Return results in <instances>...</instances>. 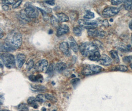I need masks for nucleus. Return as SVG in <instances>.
I'll list each match as a JSON object with an SVG mask.
<instances>
[{"label": "nucleus", "instance_id": "34", "mask_svg": "<svg viewBox=\"0 0 132 111\" xmlns=\"http://www.w3.org/2000/svg\"><path fill=\"white\" fill-rule=\"evenodd\" d=\"M124 1H114V0H112L111 1V3L112 4V5L114 6H117V5H119L121 4H122V3H123Z\"/></svg>", "mask_w": 132, "mask_h": 111}, {"label": "nucleus", "instance_id": "21", "mask_svg": "<svg viewBox=\"0 0 132 111\" xmlns=\"http://www.w3.org/2000/svg\"><path fill=\"white\" fill-rule=\"evenodd\" d=\"M110 55H111L112 59L114 60L116 63H118L119 62L120 60H119V58L118 53L115 50H113L110 51Z\"/></svg>", "mask_w": 132, "mask_h": 111}, {"label": "nucleus", "instance_id": "19", "mask_svg": "<svg viewBox=\"0 0 132 111\" xmlns=\"http://www.w3.org/2000/svg\"><path fill=\"white\" fill-rule=\"evenodd\" d=\"M101 56V54L99 52V50H98L90 55V56L88 57V58L92 61H98Z\"/></svg>", "mask_w": 132, "mask_h": 111}, {"label": "nucleus", "instance_id": "2", "mask_svg": "<svg viewBox=\"0 0 132 111\" xmlns=\"http://www.w3.org/2000/svg\"><path fill=\"white\" fill-rule=\"evenodd\" d=\"M81 54L85 57H89L93 53L98 50V48L91 42H86L82 44L79 47Z\"/></svg>", "mask_w": 132, "mask_h": 111}, {"label": "nucleus", "instance_id": "7", "mask_svg": "<svg viewBox=\"0 0 132 111\" xmlns=\"http://www.w3.org/2000/svg\"><path fill=\"white\" fill-rule=\"evenodd\" d=\"M120 11V8L116 7H108L102 12V14L105 17H111L115 15Z\"/></svg>", "mask_w": 132, "mask_h": 111}, {"label": "nucleus", "instance_id": "39", "mask_svg": "<svg viewBox=\"0 0 132 111\" xmlns=\"http://www.w3.org/2000/svg\"><path fill=\"white\" fill-rule=\"evenodd\" d=\"M45 2L47 4H48L50 5H51V6H54V5H55V2H54V0H53V1H51V0H50V1H46Z\"/></svg>", "mask_w": 132, "mask_h": 111}, {"label": "nucleus", "instance_id": "3", "mask_svg": "<svg viewBox=\"0 0 132 111\" xmlns=\"http://www.w3.org/2000/svg\"><path fill=\"white\" fill-rule=\"evenodd\" d=\"M1 59L7 68L11 69L15 67V59L12 54L8 53H3L1 55Z\"/></svg>", "mask_w": 132, "mask_h": 111}, {"label": "nucleus", "instance_id": "27", "mask_svg": "<svg viewBox=\"0 0 132 111\" xmlns=\"http://www.w3.org/2000/svg\"><path fill=\"white\" fill-rule=\"evenodd\" d=\"M113 70L115 71H122V72H126L127 71H128V69L127 67L125 65H118L115 67Z\"/></svg>", "mask_w": 132, "mask_h": 111}, {"label": "nucleus", "instance_id": "17", "mask_svg": "<svg viewBox=\"0 0 132 111\" xmlns=\"http://www.w3.org/2000/svg\"><path fill=\"white\" fill-rule=\"evenodd\" d=\"M57 16L60 22H67L69 20V18L63 12H60L57 14Z\"/></svg>", "mask_w": 132, "mask_h": 111}, {"label": "nucleus", "instance_id": "41", "mask_svg": "<svg viewBox=\"0 0 132 111\" xmlns=\"http://www.w3.org/2000/svg\"><path fill=\"white\" fill-rule=\"evenodd\" d=\"M129 28L132 31V20L131 21V22H130V23H129Z\"/></svg>", "mask_w": 132, "mask_h": 111}, {"label": "nucleus", "instance_id": "33", "mask_svg": "<svg viewBox=\"0 0 132 111\" xmlns=\"http://www.w3.org/2000/svg\"><path fill=\"white\" fill-rule=\"evenodd\" d=\"M33 66H34V62L32 60L29 61L26 64V68L28 70H30V69H31L33 67Z\"/></svg>", "mask_w": 132, "mask_h": 111}, {"label": "nucleus", "instance_id": "18", "mask_svg": "<svg viewBox=\"0 0 132 111\" xmlns=\"http://www.w3.org/2000/svg\"><path fill=\"white\" fill-rule=\"evenodd\" d=\"M29 79L32 82H42L43 80V78L41 75H31L29 77Z\"/></svg>", "mask_w": 132, "mask_h": 111}, {"label": "nucleus", "instance_id": "14", "mask_svg": "<svg viewBox=\"0 0 132 111\" xmlns=\"http://www.w3.org/2000/svg\"><path fill=\"white\" fill-rule=\"evenodd\" d=\"M15 49L13 48L11 46H10L9 44L5 42L1 45V51L4 52H10L15 50Z\"/></svg>", "mask_w": 132, "mask_h": 111}, {"label": "nucleus", "instance_id": "20", "mask_svg": "<svg viewBox=\"0 0 132 111\" xmlns=\"http://www.w3.org/2000/svg\"><path fill=\"white\" fill-rule=\"evenodd\" d=\"M55 69L59 72H61L64 70L66 68V64L63 62H60L56 65Z\"/></svg>", "mask_w": 132, "mask_h": 111}, {"label": "nucleus", "instance_id": "16", "mask_svg": "<svg viewBox=\"0 0 132 111\" xmlns=\"http://www.w3.org/2000/svg\"><path fill=\"white\" fill-rule=\"evenodd\" d=\"M37 100L36 98L34 97H30L27 100V103L30 106L33 107L35 109H37L38 107V105L37 103Z\"/></svg>", "mask_w": 132, "mask_h": 111}, {"label": "nucleus", "instance_id": "28", "mask_svg": "<svg viewBox=\"0 0 132 111\" xmlns=\"http://www.w3.org/2000/svg\"><path fill=\"white\" fill-rule=\"evenodd\" d=\"M36 100L38 102L40 103H44L46 101V96L45 95H44L43 94H39L36 97Z\"/></svg>", "mask_w": 132, "mask_h": 111}, {"label": "nucleus", "instance_id": "29", "mask_svg": "<svg viewBox=\"0 0 132 111\" xmlns=\"http://www.w3.org/2000/svg\"><path fill=\"white\" fill-rule=\"evenodd\" d=\"M74 34L77 36H80L82 35V29L79 27H74L73 29Z\"/></svg>", "mask_w": 132, "mask_h": 111}, {"label": "nucleus", "instance_id": "30", "mask_svg": "<svg viewBox=\"0 0 132 111\" xmlns=\"http://www.w3.org/2000/svg\"><path fill=\"white\" fill-rule=\"evenodd\" d=\"M46 98V99H48V100L51 101L52 102H55L56 101V99L55 98V97H54V95L50 94H46L45 95Z\"/></svg>", "mask_w": 132, "mask_h": 111}, {"label": "nucleus", "instance_id": "35", "mask_svg": "<svg viewBox=\"0 0 132 111\" xmlns=\"http://www.w3.org/2000/svg\"><path fill=\"white\" fill-rule=\"evenodd\" d=\"M22 2V1H18L16 2H15V3L12 6L13 8H17L20 5V4H21Z\"/></svg>", "mask_w": 132, "mask_h": 111}, {"label": "nucleus", "instance_id": "25", "mask_svg": "<svg viewBox=\"0 0 132 111\" xmlns=\"http://www.w3.org/2000/svg\"><path fill=\"white\" fill-rule=\"evenodd\" d=\"M31 87L37 91H44L46 88L41 85H31Z\"/></svg>", "mask_w": 132, "mask_h": 111}, {"label": "nucleus", "instance_id": "6", "mask_svg": "<svg viewBox=\"0 0 132 111\" xmlns=\"http://www.w3.org/2000/svg\"><path fill=\"white\" fill-rule=\"evenodd\" d=\"M48 61L42 59L39 61L35 65V69L39 72L47 71L48 69Z\"/></svg>", "mask_w": 132, "mask_h": 111}, {"label": "nucleus", "instance_id": "4", "mask_svg": "<svg viewBox=\"0 0 132 111\" xmlns=\"http://www.w3.org/2000/svg\"><path fill=\"white\" fill-rule=\"evenodd\" d=\"M102 70V67L100 66L96 65H88L83 69L82 74L86 76L92 75L98 73Z\"/></svg>", "mask_w": 132, "mask_h": 111}, {"label": "nucleus", "instance_id": "44", "mask_svg": "<svg viewBox=\"0 0 132 111\" xmlns=\"http://www.w3.org/2000/svg\"><path fill=\"white\" fill-rule=\"evenodd\" d=\"M131 41H132V35H131Z\"/></svg>", "mask_w": 132, "mask_h": 111}, {"label": "nucleus", "instance_id": "15", "mask_svg": "<svg viewBox=\"0 0 132 111\" xmlns=\"http://www.w3.org/2000/svg\"><path fill=\"white\" fill-rule=\"evenodd\" d=\"M70 41V46L72 50L75 53H77L79 50V46L76 41L73 38H70L69 39Z\"/></svg>", "mask_w": 132, "mask_h": 111}, {"label": "nucleus", "instance_id": "40", "mask_svg": "<svg viewBox=\"0 0 132 111\" xmlns=\"http://www.w3.org/2000/svg\"><path fill=\"white\" fill-rule=\"evenodd\" d=\"M2 8L5 10V11H7L9 10V6L7 5H3L2 6Z\"/></svg>", "mask_w": 132, "mask_h": 111}, {"label": "nucleus", "instance_id": "8", "mask_svg": "<svg viewBox=\"0 0 132 111\" xmlns=\"http://www.w3.org/2000/svg\"><path fill=\"white\" fill-rule=\"evenodd\" d=\"M24 11L27 15L29 18H36L39 15L38 11L33 6H27L25 8Z\"/></svg>", "mask_w": 132, "mask_h": 111}, {"label": "nucleus", "instance_id": "26", "mask_svg": "<svg viewBox=\"0 0 132 111\" xmlns=\"http://www.w3.org/2000/svg\"><path fill=\"white\" fill-rule=\"evenodd\" d=\"M18 109L19 111H28V106L25 103H21L18 106Z\"/></svg>", "mask_w": 132, "mask_h": 111}, {"label": "nucleus", "instance_id": "23", "mask_svg": "<svg viewBox=\"0 0 132 111\" xmlns=\"http://www.w3.org/2000/svg\"><path fill=\"white\" fill-rule=\"evenodd\" d=\"M124 6L127 11L132 10V1H125L124 2Z\"/></svg>", "mask_w": 132, "mask_h": 111}, {"label": "nucleus", "instance_id": "45", "mask_svg": "<svg viewBox=\"0 0 132 111\" xmlns=\"http://www.w3.org/2000/svg\"><path fill=\"white\" fill-rule=\"evenodd\" d=\"M131 57H132V56H131Z\"/></svg>", "mask_w": 132, "mask_h": 111}, {"label": "nucleus", "instance_id": "42", "mask_svg": "<svg viewBox=\"0 0 132 111\" xmlns=\"http://www.w3.org/2000/svg\"><path fill=\"white\" fill-rule=\"evenodd\" d=\"M130 67L131 68V69H132V63H131V64L130 65Z\"/></svg>", "mask_w": 132, "mask_h": 111}, {"label": "nucleus", "instance_id": "31", "mask_svg": "<svg viewBox=\"0 0 132 111\" xmlns=\"http://www.w3.org/2000/svg\"><path fill=\"white\" fill-rule=\"evenodd\" d=\"M54 71V65L51 64L48 67V69L47 71V73L49 75H51L53 74Z\"/></svg>", "mask_w": 132, "mask_h": 111}, {"label": "nucleus", "instance_id": "12", "mask_svg": "<svg viewBox=\"0 0 132 111\" xmlns=\"http://www.w3.org/2000/svg\"><path fill=\"white\" fill-rule=\"evenodd\" d=\"M60 50L66 56L70 55V52L69 50V45L66 42H62L60 45Z\"/></svg>", "mask_w": 132, "mask_h": 111}, {"label": "nucleus", "instance_id": "13", "mask_svg": "<svg viewBox=\"0 0 132 111\" xmlns=\"http://www.w3.org/2000/svg\"><path fill=\"white\" fill-rule=\"evenodd\" d=\"M26 60V57L23 54H19L16 56V63L19 68L22 67Z\"/></svg>", "mask_w": 132, "mask_h": 111}, {"label": "nucleus", "instance_id": "10", "mask_svg": "<svg viewBox=\"0 0 132 111\" xmlns=\"http://www.w3.org/2000/svg\"><path fill=\"white\" fill-rule=\"evenodd\" d=\"M98 62L104 66H109L112 63V59L110 58L108 56L105 54H102L101 55L100 58Z\"/></svg>", "mask_w": 132, "mask_h": 111}, {"label": "nucleus", "instance_id": "36", "mask_svg": "<svg viewBox=\"0 0 132 111\" xmlns=\"http://www.w3.org/2000/svg\"><path fill=\"white\" fill-rule=\"evenodd\" d=\"M2 3L4 4H6V5H12V4H14V1H3Z\"/></svg>", "mask_w": 132, "mask_h": 111}, {"label": "nucleus", "instance_id": "32", "mask_svg": "<svg viewBox=\"0 0 132 111\" xmlns=\"http://www.w3.org/2000/svg\"><path fill=\"white\" fill-rule=\"evenodd\" d=\"M20 15H21V17L23 19L25 20H30V18H29L27 14H26L25 11H22L21 12H20Z\"/></svg>", "mask_w": 132, "mask_h": 111}, {"label": "nucleus", "instance_id": "37", "mask_svg": "<svg viewBox=\"0 0 132 111\" xmlns=\"http://www.w3.org/2000/svg\"><path fill=\"white\" fill-rule=\"evenodd\" d=\"M132 59V57H130V56H127L125 57L124 58H123V61L125 62V63H129L131 61V59Z\"/></svg>", "mask_w": 132, "mask_h": 111}, {"label": "nucleus", "instance_id": "5", "mask_svg": "<svg viewBox=\"0 0 132 111\" xmlns=\"http://www.w3.org/2000/svg\"><path fill=\"white\" fill-rule=\"evenodd\" d=\"M78 23L82 28L88 29H95L98 26V23L96 20H88L85 19H80Z\"/></svg>", "mask_w": 132, "mask_h": 111}, {"label": "nucleus", "instance_id": "9", "mask_svg": "<svg viewBox=\"0 0 132 111\" xmlns=\"http://www.w3.org/2000/svg\"><path fill=\"white\" fill-rule=\"evenodd\" d=\"M88 33L90 37H104L105 35V33L104 31L102 30H96V29H88Z\"/></svg>", "mask_w": 132, "mask_h": 111}, {"label": "nucleus", "instance_id": "22", "mask_svg": "<svg viewBox=\"0 0 132 111\" xmlns=\"http://www.w3.org/2000/svg\"><path fill=\"white\" fill-rule=\"evenodd\" d=\"M51 22L52 25L55 28L60 27V21L56 18H55L54 15L52 16L51 18Z\"/></svg>", "mask_w": 132, "mask_h": 111}, {"label": "nucleus", "instance_id": "1", "mask_svg": "<svg viewBox=\"0 0 132 111\" xmlns=\"http://www.w3.org/2000/svg\"><path fill=\"white\" fill-rule=\"evenodd\" d=\"M22 41V36L20 33L15 31H13L7 35L5 42L16 49L21 46Z\"/></svg>", "mask_w": 132, "mask_h": 111}, {"label": "nucleus", "instance_id": "11", "mask_svg": "<svg viewBox=\"0 0 132 111\" xmlns=\"http://www.w3.org/2000/svg\"><path fill=\"white\" fill-rule=\"evenodd\" d=\"M69 32V28L66 25H61L58 28L56 35L59 37L68 33Z\"/></svg>", "mask_w": 132, "mask_h": 111}, {"label": "nucleus", "instance_id": "38", "mask_svg": "<svg viewBox=\"0 0 132 111\" xmlns=\"http://www.w3.org/2000/svg\"><path fill=\"white\" fill-rule=\"evenodd\" d=\"M80 82V80L79 79H73L71 82L73 86H75V85L78 84V82Z\"/></svg>", "mask_w": 132, "mask_h": 111}, {"label": "nucleus", "instance_id": "46", "mask_svg": "<svg viewBox=\"0 0 132 111\" xmlns=\"http://www.w3.org/2000/svg\"></svg>", "mask_w": 132, "mask_h": 111}, {"label": "nucleus", "instance_id": "43", "mask_svg": "<svg viewBox=\"0 0 132 111\" xmlns=\"http://www.w3.org/2000/svg\"><path fill=\"white\" fill-rule=\"evenodd\" d=\"M8 111V110H2V111Z\"/></svg>", "mask_w": 132, "mask_h": 111}, {"label": "nucleus", "instance_id": "24", "mask_svg": "<svg viewBox=\"0 0 132 111\" xmlns=\"http://www.w3.org/2000/svg\"><path fill=\"white\" fill-rule=\"evenodd\" d=\"M84 18L86 19H91L95 18V14L94 12H90V11H87L85 12Z\"/></svg>", "mask_w": 132, "mask_h": 111}]
</instances>
